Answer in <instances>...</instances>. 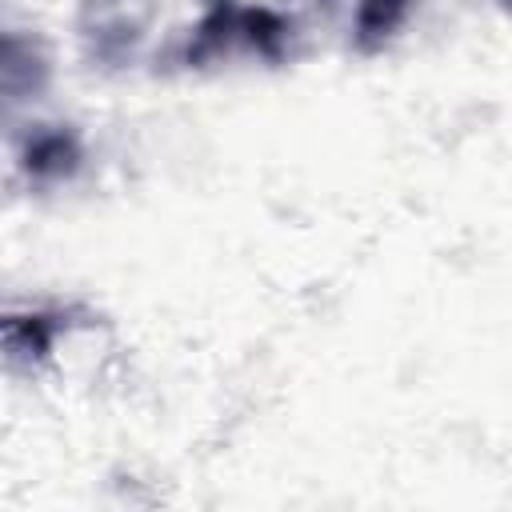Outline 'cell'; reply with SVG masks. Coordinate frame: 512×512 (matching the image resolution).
<instances>
[{
    "label": "cell",
    "mask_w": 512,
    "mask_h": 512,
    "mask_svg": "<svg viewBox=\"0 0 512 512\" xmlns=\"http://www.w3.org/2000/svg\"><path fill=\"white\" fill-rule=\"evenodd\" d=\"M496 4H500V12H504V16H512V0H496Z\"/></svg>",
    "instance_id": "5"
},
{
    "label": "cell",
    "mask_w": 512,
    "mask_h": 512,
    "mask_svg": "<svg viewBox=\"0 0 512 512\" xmlns=\"http://www.w3.org/2000/svg\"><path fill=\"white\" fill-rule=\"evenodd\" d=\"M60 332H68V312H28V316H8L4 320V352L8 364H44L60 340Z\"/></svg>",
    "instance_id": "2"
},
{
    "label": "cell",
    "mask_w": 512,
    "mask_h": 512,
    "mask_svg": "<svg viewBox=\"0 0 512 512\" xmlns=\"http://www.w3.org/2000/svg\"><path fill=\"white\" fill-rule=\"evenodd\" d=\"M0 80H4L8 104L28 100V96H40L44 84H48V56H44L40 40L20 36V32H8L4 36V48H0Z\"/></svg>",
    "instance_id": "3"
},
{
    "label": "cell",
    "mask_w": 512,
    "mask_h": 512,
    "mask_svg": "<svg viewBox=\"0 0 512 512\" xmlns=\"http://www.w3.org/2000/svg\"><path fill=\"white\" fill-rule=\"evenodd\" d=\"M84 152H80V140L68 132V128H40L24 140L20 148V164L28 172V180L36 184H56V180H68L76 168H80Z\"/></svg>",
    "instance_id": "1"
},
{
    "label": "cell",
    "mask_w": 512,
    "mask_h": 512,
    "mask_svg": "<svg viewBox=\"0 0 512 512\" xmlns=\"http://www.w3.org/2000/svg\"><path fill=\"white\" fill-rule=\"evenodd\" d=\"M416 0H360L352 12V48L360 56H380L408 24Z\"/></svg>",
    "instance_id": "4"
}]
</instances>
